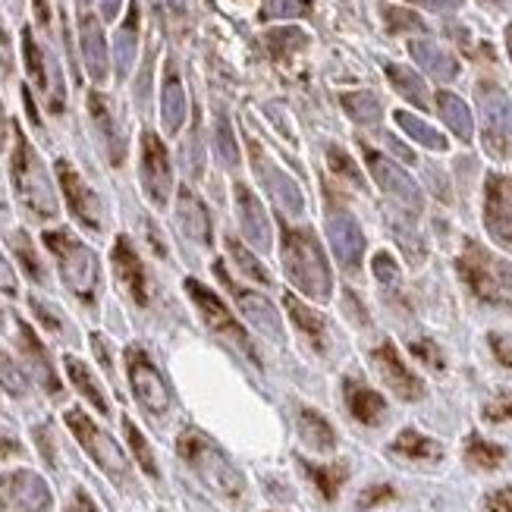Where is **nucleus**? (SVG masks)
I'll use <instances>...</instances> for the list:
<instances>
[{"mask_svg":"<svg viewBox=\"0 0 512 512\" xmlns=\"http://www.w3.org/2000/svg\"><path fill=\"white\" fill-rule=\"evenodd\" d=\"M283 267H286V277L293 280V286L302 289L308 299H318V302L330 299V289H333L330 267H327V258L318 246V239L308 230L283 233Z\"/></svg>","mask_w":512,"mask_h":512,"instance_id":"1","label":"nucleus"},{"mask_svg":"<svg viewBox=\"0 0 512 512\" xmlns=\"http://www.w3.org/2000/svg\"><path fill=\"white\" fill-rule=\"evenodd\" d=\"M459 274L469 283V289L491 305L512 308V264L491 255L478 242H469L459 255Z\"/></svg>","mask_w":512,"mask_h":512,"instance_id":"2","label":"nucleus"},{"mask_svg":"<svg viewBox=\"0 0 512 512\" xmlns=\"http://www.w3.org/2000/svg\"><path fill=\"white\" fill-rule=\"evenodd\" d=\"M13 189L19 195V202L26 205L29 214H35L38 220H54L57 217V195L54 186L44 173L38 154L32 151V145L26 139H16V151H13Z\"/></svg>","mask_w":512,"mask_h":512,"instance_id":"3","label":"nucleus"},{"mask_svg":"<svg viewBox=\"0 0 512 512\" xmlns=\"http://www.w3.org/2000/svg\"><path fill=\"white\" fill-rule=\"evenodd\" d=\"M44 242H48V249L54 252V258L60 264V277L66 286H70V293L79 296L82 302H95V293H98V258H95V252L66 230L44 233Z\"/></svg>","mask_w":512,"mask_h":512,"instance_id":"4","label":"nucleus"},{"mask_svg":"<svg viewBox=\"0 0 512 512\" xmlns=\"http://www.w3.org/2000/svg\"><path fill=\"white\" fill-rule=\"evenodd\" d=\"M180 456L192 465V472L220 497L236 500L242 494V487H246L242 484V475L233 469V462L220 453L202 431H186L180 437Z\"/></svg>","mask_w":512,"mask_h":512,"instance_id":"5","label":"nucleus"},{"mask_svg":"<svg viewBox=\"0 0 512 512\" xmlns=\"http://www.w3.org/2000/svg\"><path fill=\"white\" fill-rule=\"evenodd\" d=\"M478 110H481V136L491 158L503 161L512 154V101L497 85L478 88Z\"/></svg>","mask_w":512,"mask_h":512,"instance_id":"6","label":"nucleus"},{"mask_svg":"<svg viewBox=\"0 0 512 512\" xmlns=\"http://www.w3.org/2000/svg\"><path fill=\"white\" fill-rule=\"evenodd\" d=\"M66 425L73 428V434L85 447V453L92 456L110 478H126L129 475V462H126L123 450L117 447V440L110 434H104L98 425H92V418H88L85 412H79V409L66 412Z\"/></svg>","mask_w":512,"mask_h":512,"instance_id":"7","label":"nucleus"},{"mask_svg":"<svg viewBox=\"0 0 512 512\" xmlns=\"http://www.w3.org/2000/svg\"><path fill=\"white\" fill-rule=\"evenodd\" d=\"M126 368H129L132 393H136L139 403H142L148 412H154V415L167 412V406H170V390H167V384H164L161 371L151 365L148 355H145L142 349L132 346V349L126 352Z\"/></svg>","mask_w":512,"mask_h":512,"instance_id":"8","label":"nucleus"},{"mask_svg":"<svg viewBox=\"0 0 512 512\" xmlns=\"http://www.w3.org/2000/svg\"><path fill=\"white\" fill-rule=\"evenodd\" d=\"M57 176H60V186H63V195H66V205L76 214V220L82 227H88L92 233H101L104 230V205L101 198L95 195V189L88 186L82 176L73 170V164L60 161L57 164Z\"/></svg>","mask_w":512,"mask_h":512,"instance_id":"9","label":"nucleus"},{"mask_svg":"<svg viewBox=\"0 0 512 512\" xmlns=\"http://www.w3.org/2000/svg\"><path fill=\"white\" fill-rule=\"evenodd\" d=\"M365 161H368L374 183L381 186L396 205H403L406 211H421V205H425L421 202V192L403 167H396L393 161H387L384 154H377V151H365Z\"/></svg>","mask_w":512,"mask_h":512,"instance_id":"10","label":"nucleus"},{"mask_svg":"<svg viewBox=\"0 0 512 512\" xmlns=\"http://www.w3.org/2000/svg\"><path fill=\"white\" fill-rule=\"evenodd\" d=\"M0 497L10 509H19V512H51V487L44 484L35 472H10L0 481Z\"/></svg>","mask_w":512,"mask_h":512,"instance_id":"11","label":"nucleus"},{"mask_svg":"<svg viewBox=\"0 0 512 512\" xmlns=\"http://www.w3.org/2000/svg\"><path fill=\"white\" fill-rule=\"evenodd\" d=\"M142 186L148 192V198L158 208L167 205L170 189H173V170H170V158L167 148L161 145L158 136H145L142 139Z\"/></svg>","mask_w":512,"mask_h":512,"instance_id":"12","label":"nucleus"},{"mask_svg":"<svg viewBox=\"0 0 512 512\" xmlns=\"http://www.w3.org/2000/svg\"><path fill=\"white\" fill-rule=\"evenodd\" d=\"M186 293L192 296V302L198 305V311H202V318L208 321V327L211 330H217V333H224V337H230L236 346H242L246 349L252 359H255V352H252V346H249V340H246V330H242L239 324H236V318L230 315V308L220 302L208 286H202L198 280H186Z\"/></svg>","mask_w":512,"mask_h":512,"instance_id":"13","label":"nucleus"},{"mask_svg":"<svg viewBox=\"0 0 512 512\" xmlns=\"http://www.w3.org/2000/svg\"><path fill=\"white\" fill-rule=\"evenodd\" d=\"M371 362L377 368V374L384 377V384L399 396V399H406V403H415V399L425 396V384L418 381V377L403 365V359H399V352L393 343H384V346H377L371 352Z\"/></svg>","mask_w":512,"mask_h":512,"instance_id":"14","label":"nucleus"},{"mask_svg":"<svg viewBox=\"0 0 512 512\" xmlns=\"http://www.w3.org/2000/svg\"><path fill=\"white\" fill-rule=\"evenodd\" d=\"M484 220L500 246L512 249V176H491L487 180Z\"/></svg>","mask_w":512,"mask_h":512,"instance_id":"15","label":"nucleus"},{"mask_svg":"<svg viewBox=\"0 0 512 512\" xmlns=\"http://www.w3.org/2000/svg\"><path fill=\"white\" fill-rule=\"evenodd\" d=\"M252 158H255V173H258V180L264 183L267 192H271L274 205H277L283 214H289V217H299V214L305 211L302 189H299L293 180H289V176H286L283 170H277L274 164H267V161L261 158L258 145H252Z\"/></svg>","mask_w":512,"mask_h":512,"instance_id":"16","label":"nucleus"},{"mask_svg":"<svg viewBox=\"0 0 512 512\" xmlns=\"http://www.w3.org/2000/svg\"><path fill=\"white\" fill-rule=\"evenodd\" d=\"M327 236H330L333 255L340 258V264L346 267V271H355V267L362 264V255H365V233H362V227L355 224L349 214H333L327 220Z\"/></svg>","mask_w":512,"mask_h":512,"instance_id":"17","label":"nucleus"},{"mask_svg":"<svg viewBox=\"0 0 512 512\" xmlns=\"http://www.w3.org/2000/svg\"><path fill=\"white\" fill-rule=\"evenodd\" d=\"M110 261H114V274L123 283L126 293L132 296V302L145 305L148 302V277H145V267H142L136 249H132V242L126 236L117 239L114 252H110Z\"/></svg>","mask_w":512,"mask_h":512,"instance_id":"18","label":"nucleus"},{"mask_svg":"<svg viewBox=\"0 0 512 512\" xmlns=\"http://www.w3.org/2000/svg\"><path fill=\"white\" fill-rule=\"evenodd\" d=\"M236 211H239V224H242V236H246L255 249H271V220H267V211L261 208V202L252 195V189L236 186Z\"/></svg>","mask_w":512,"mask_h":512,"instance_id":"19","label":"nucleus"},{"mask_svg":"<svg viewBox=\"0 0 512 512\" xmlns=\"http://www.w3.org/2000/svg\"><path fill=\"white\" fill-rule=\"evenodd\" d=\"M176 217H180V227L192 242L208 246L211 242V217H208L205 202L192 189H180V195H176Z\"/></svg>","mask_w":512,"mask_h":512,"instance_id":"20","label":"nucleus"},{"mask_svg":"<svg viewBox=\"0 0 512 512\" xmlns=\"http://www.w3.org/2000/svg\"><path fill=\"white\" fill-rule=\"evenodd\" d=\"M19 349H22V355H26L32 374L38 377V384L48 390V393H60V381H57V374L51 368L48 352L41 349V343H38V337L32 333L29 324H19Z\"/></svg>","mask_w":512,"mask_h":512,"instance_id":"21","label":"nucleus"},{"mask_svg":"<svg viewBox=\"0 0 512 512\" xmlns=\"http://www.w3.org/2000/svg\"><path fill=\"white\" fill-rule=\"evenodd\" d=\"M227 283H230V280H227ZM230 289L236 293V302H239V308H242V315L249 318V324L258 327L261 333H267V337L280 340V318H277L274 305L267 302L264 296H258V293H249V289H236L233 283H230Z\"/></svg>","mask_w":512,"mask_h":512,"instance_id":"22","label":"nucleus"},{"mask_svg":"<svg viewBox=\"0 0 512 512\" xmlns=\"http://www.w3.org/2000/svg\"><path fill=\"white\" fill-rule=\"evenodd\" d=\"M409 51H412V57L418 60V66H425V70H428L434 79L450 82V79H456V76H459V63H456V57L443 51L437 41L418 38V41H412V44H409Z\"/></svg>","mask_w":512,"mask_h":512,"instance_id":"23","label":"nucleus"},{"mask_svg":"<svg viewBox=\"0 0 512 512\" xmlns=\"http://www.w3.org/2000/svg\"><path fill=\"white\" fill-rule=\"evenodd\" d=\"M346 406H349L352 418L362 421V425H377V421H381L384 412H387L384 396L374 393L362 381H346Z\"/></svg>","mask_w":512,"mask_h":512,"instance_id":"24","label":"nucleus"},{"mask_svg":"<svg viewBox=\"0 0 512 512\" xmlns=\"http://www.w3.org/2000/svg\"><path fill=\"white\" fill-rule=\"evenodd\" d=\"M299 437H302V443H308V447L318 453H330L337 447V434H333V428L327 425V418L315 409L299 412Z\"/></svg>","mask_w":512,"mask_h":512,"instance_id":"25","label":"nucleus"},{"mask_svg":"<svg viewBox=\"0 0 512 512\" xmlns=\"http://www.w3.org/2000/svg\"><path fill=\"white\" fill-rule=\"evenodd\" d=\"M161 120L167 132H176L186 120V95H183V85L180 76L173 70L164 73V92H161Z\"/></svg>","mask_w":512,"mask_h":512,"instance_id":"26","label":"nucleus"},{"mask_svg":"<svg viewBox=\"0 0 512 512\" xmlns=\"http://www.w3.org/2000/svg\"><path fill=\"white\" fill-rule=\"evenodd\" d=\"M437 107H440L443 123H447L462 142H469V139H472V132H475V123H472V110H469V104H465L462 98H456L453 92H440Z\"/></svg>","mask_w":512,"mask_h":512,"instance_id":"27","label":"nucleus"},{"mask_svg":"<svg viewBox=\"0 0 512 512\" xmlns=\"http://www.w3.org/2000/svg\"><path fill=\"white\" fill-rule=\"evenodd\" d=\"M286 311H289V318L296 321V327L308 337L311 346H315V349L327 346V324H324V318L318 315V311H311L308 305H302L296 296H286Z\"/></svg>","mask_w":512,"mask_h":512,"instance_id":"28","label":"nucleus"},{"mask_svg":"<svg viewBox=\"0 0 512 512\" xmlns=\"http://www.w3.org/2000/svg\"><path fill=\"white\" fill-rule=\"evenodd\" d=\"M302 469H305V475L311 478V484L318 487V494L327 503L337 500L340 487L346 484V475H349V469H346L343 462H337V465H311V462H302Z\"/></svg>","mask_w":512,"mask_h":512,"instance_id":"29","label":"nucleus"},{"mask_svg":"<svg viewBox=\"0 0 512 512\" xmlns=\"http://www.w3.org/2000/svg\"><path fill=\"white\" fill-rule=\"evenodd\" d=\"M393 450H396L399 456L418 459V462H437V459L443 456V450H440V443H437V440H431V437H425V434H418V431H412V428H406L403 434H399V437L393 440Z\"/></svg>","mask_w":512,"mask_h":512,"instance_id":"30","label":"nucleus"},{"mask_svg":"<svg viewBox=\"0 0 512 512\" xmlns=\"http://www.w3.org/2000/svg\"><path fill=\"white\" fill-rule=\"evenodd\" d=\"M465 462H469L472 469L494 472V469H500V465L506 462V450L497 447V443H491V440L472 434L469 443H465Z\"/></svg>","mask_w":512,"mask_h":512,"instance_id":"31","label":"nucleus"},{"mask_svg":"<svg viewBox=\"0 0 512 512\" xmlns=\"http://www.w3.org/2000/svg\"><path fill=\"white\" fill-rule=\"evenodd\" d=\"M66 374H70V381L76 384V390L88 399V403H92L101 415H107L110 412V403H107V396H104V390L98 387V381L92 374H88V368L79 362V359H66Z\"/></svg>","mask_w":512,"mask_h":512,"instance_id":"32","label":"nucleus"},{"mask_svg":"<svg viewBox=\"0 0 512 512\" xmlns=\"http://www.w3.org/2000/svg\"><path fill=\"white\" fill-rule=\"evenodd\" d=\"M387 76H390V82H393V88L399 95H403L406 101H412V104H418V107H428V85L418 79V73H412L409 66H399V63H390L387 66Z\"/></svg>","mask_w":512,"mask_h":512,"instance_id":"33","label":"nucleus"},{"mask_svg":"<svg viewBox=\"0 0 512 512\" xmlns=\"http://www.w3.org/2000/svg\"><path fill=\"white\" fill-rule=\"evenodd\" d=\"M393 117H396L399 129L409 132V136H412L415 142H421V145L431 148V151H447V139H443L440 132H437L434 126H428L425 120H418V117L406 114V110H396Z\"/></svg>","mask_w":512,"mask_h":512,"instance_id":"34","label":"nucleus"},{"mask_svg":"<svg viewBox=\"0 0 512 512\" xmlns=\"http://www.w3.org/2000/svg\"><path fill=\"white\" fill-rule=\"evenodd\" d=\"M343 107L355 123H377L381 120V101H377V95H371V92L343 95Z\"/></svg>","mask_w":512,"mask_h":512,"instance_id":"35","label":"nucleus"},{"mask_svg":"<svg viewBox=\"0 0 512 512\" xmlns=\"http://www.w3.org/2000/svg\"><path fill=\"white\" fill-rule=\"evenodd\" d=\"M82 48H85V60H88V70H92V76L95 79H104V73H107L104 38H101L95 22H85V29H82Z\"/></svg>","mask_w":512,"mask_h":512,"instance_id":"36","label":"nucleus"},{"mask_svg":"<svg viewBox=\"0 0 512 512\" xmlns=\"http://www.w3.org/2000/svg\"><path fill=\"white\" fill-rule=\"evenodd\" d=\"M0 387H4L10 396H26V390H29L26 374L16 368V362L10 359L4 349H0Z\"/></svg>","mask_w":512,"mask_h":512,"instance_id":"37","label":"nucleus"},{"mask_svg":"<svg viewBox=\"0 0 512 512\" xmlns=\"http://www.w3.org/2000/svg\"><path fill=\"white\" fill-rule=\"evenodd\" d=\"M123 428H126V440H129V447H132V453H136V459H139V465L142 469L154 478L158 475V462H154V456H151V447H148V440L139 434V428L132 425V421L126 418L123 421Z\"/></svg>","mask_w":512,"mask_h":512,"instance_id":"38","label":"nucleus"},{"mask_svg":"<svg viewBox=\"0 0 512 512\" xmlns=\"http://www.w3.org/2000/svg\"><path fill=\"white\" fill-rule=\"evenodd\" d=\"M13 249H16L22 267H26V274H29L35 283H44V267H41L35 249L29 246V236H26V233H13Z\"/></svg>","mask_w":512,"mask_h":512,"instance_id":"39","label":"nucleus"},{"mask_svg":"<svg viewBox=\"0 0 512 512\" xmlns=\"http://www.w3.org/2000/svg\"><path fill=\"white\" fill-rule=\"evenodd\" d=\"M230 255L236 258V264L242 267V271H246L252 280H258V283H271V274H267L264 271V267H261V261L246 249V246H239V242L236 239H230Z\"/></svg>","mask_w":512,"mask_h":512,"instance_id":"40","label":"nucleus"},{"mask_svg":"<svg viewBox=\"0 0 512 512\" xmlns=\"http://www.w3.org/2000/svg\"><path fill=\"white\" fill-rule=\"evenodd\" d=\"M95 120L101 126V136H104V145L110 151V161L120 164L123 161V142H120V136H114V126H110V114L101 107V101H95Z\"/></svg>","mask_w":512,"mask_h":512,"instance_id":"41","label":"nucleus"},{"mask_svg":"<svg viewBox=\"0 0 512 512\" xmlns=\"http://www.w3.org/2000/svg\"><path fill=\"white\" fill-rule=\"evenodd\" d=\"M484 418L500 425V421H512V390H500L484 403Z\"/></svg>","mask_w":512,"mask_h":512,"instance_id":"42","label":"nucleus"},{"mask_svg":"<svg viewBox=\"0 0 512 512\" xmlns=\"http://www.w3.org/2000/svg\"><path fill=\"white\" fill-rule=\"evenodd\" d=\"M217 148H220V161H224L227 167H236L239 151H236V142H233V132L227 126V120L217 123Z\"/></svg>","mask_w":512,"mask_h":512,"instance_id":"43","label":"nucleus"},{"mask_svg":"<svg viewBox=\"0 0 512 512\" xmlns=\"http://www.w3.org/2000/svg\"><path fill=\"white\" fill-rule=\"evenodd\" d=\"M374 277L381 280V283H387V286H393L399 280V267H396L393 255H387V252L374 255Z\"/></svg>","mask_w":512,"mask_h":512,"instance_id":"44","label":"nucleus"},{"mask_svg":"<svg viewBox=\"0 0 512 512\" xmlns=\"http://www.w3.org/2000/svg\"><path fill=\"white\" fill-rule=\"evenodd\" d=\"M412 352H415V359H421L425 365H431L434 371H443V355H440L437 343H431V340H415V343H412Z\"/></svg>","mask_w":512,"mask_h":512,"instance_id":"45","label":"nucleus"},{"mask_svg":"<svg viewBox=\"0 0 512 512\" xmlns=\"http://www.w3.org/2000/svg\"><path fill=\"white\" fill-rule=\"evenodd\" d=\"M132 51H136V19H129V26L120 32V73L129 70Z\"/></svg>","mask_w":512,"mask_h":512,"instance_id":"46","label":"nucleus"},{"mask_svg":"<svg viewBox=\"0 0 512 512\" xmlns=\"http://www.w3.org/2000/svg\"><path fill=\"white\" fill-rule=\"evenodd\" d=\"M264 13L267 16H302L308 13V0H271Z\"/></svg>","mask_w":512,"mask_h":512,"instance_id":"47","label":"nucleus"},{"mask_svg":"<svg viewBox=\"0 0 512 512\" xmlns=\"http://www.w3.org/2000/svg\"><path fill=\"white\" fill-rule=\"evenodd\" d=\"M330 164H333V173H340V176H349L352 183H362L359 170L352 167V161L346 158V154H343L340 148H330Z\"/></svg>","mask_w":512,"mask_h":512,"instance_id":"48","label":"nucleus"},{"mask_svg":"<svg viewBox=\"0 0 512 512\" xmlns=\"http://www.w3.org/2000/svg\"><path fill=\"white\" fill-rule=\"evenodd\" d=\"M491 349L503 368H512V337H506V333H491Z\"/></svg>","mask_w":512,"mask_h":512,"instance_id":"49","label":"nucleus"},{"mask_svg":"<svg viewBox=\"0 0 512 512\" xmlns=\"http://www.w3.org/2000/svg\"><path fill=\"white\" fill-rule=\"evenodd\" d=\"M484 506H487V512H512V484L500 487V491H494V494H487Z\"/></svg>","mask_w":512,"mask_h":512,"instance_id":"50","label":"nucleus"},{"mask_svg":"<svg viewBox=\"0 0 512 512\" xmlns=\"http://www.w3.org/2000/svg\"><path fill=\"white\" fill-rule=\"evenodd\" d=\"M393 487L390 484H377V487H368V491L359 497V506L368 509V506H377V503H384V500H393Z\"/></svg>","mask_w":512,"mask_h":512,"instance_id":"51","label":"nucleus"},{"mask_svg":"<svg viewBox=\"0 0 512 512\" xmlns=\"http://www.w3.org/2000/svg\"><path fill=\"white\" fill-rule=\"evenodd\" d=\"M183 158H186V170H189V173L202 176V164H205V161H202V145H198V139H195V136L186 142Z\"/></svg>","mask_w":512,"mask_h":512,"instance_id":"52","label":"nucleus"},{"mask_svg":"<svg viewBox=\"0 0 512 512\" xmlns=\"http://www.w3.org/2000/svg\"><path fill=\"white\" fill-rule=\"evenodd\" d=\"M0 289H4L7 296H16L19 293V283H16V271L10 267V261L0 255Z\"/></svg>","mask_w":512,"mask_h":512,"instance_id":"53","label":"nucleus"},{"mask_svg":"<svg viewBox=\"0 0 512 512\" xmlns=\"http://www.w3.org/2000/svg\"><path fill=\"white\" fill-rule=\"evenodd\" d=\"M32 308H35V315L44 321V327H48V330H54V333H60V330H63V321H60V315H54V311H51L48 305H44L41 299H32Z\"/></svg>","mask_w":512,"mask_h":512,"instance_id":"54","label":"nucleus"},{"mask_svg":"<svg viewBox=\"0 0 512 512\" xmlns=\"http://www.w3.org/2000/svg\"><path fill=\"white\" fill-rule=\"evenodd\" d=\"M387 19H390V26L399 29V26H409V29H421V22L412 19V13L406 10H396V7H387Z\"/></svg>","mask_w":512,"mask_h":512,"instance_id":"55","label":"nucleus"},{"mask_svg":"<svg viewBox=\"0 0 512 512\" xmlns=\"http://www.w3.org/2000/svg\"><path fill=\"white\" fill-rule=\"evenodd\" d=\"M415 4L428 7V10H456L462 0H415Z\"/></svg>","mask_w":512,"mask_h":512,"instance_id":"56","label":"nucleus"},{"mask_svg":"<svg viewBox=\"0 0 512 512\" xmlns=\"http://www.w3.org/2000/svg\"><path fill=\"white\" fill-rule=\"evenodd\" d=\"M19 453V443L13 437H0V462H4L7 456H16Z\"/></svg>","mask_w":512,"mask_h":512,"instance_id":"57","label":"nucleus"},{"mask_svg":"<svg viewBox=\"0 0 512 512\" xmlns=\"http://www.w3.org/2000/svg\"><path fill=\"white\" fill-rule=\"evenodd\" d=\"M70 512H98V509H95L92 503H88L85 497H76V503H73V509H70Z\"/></svg>","mask_w":512,"mask_h":512,"instance_id":"58","label":"nucleus"},{"mask_svg":"<svg viewBox=\"0 0 512 512\" xmlns=\"http://www.w3.org/2000/svg\"><path fill=\"white\" fill-rule=\"evenodd\" d=\"M117 7H120V0H104V13H107V16H114Z\"/></svg>","mask_w":512,"mask_h":512,"instance_id":"59","label":"nucleus"},{"mask_svg":"<svg viewBox=\"0 0 512 512\" xmlns=\"http://www.w3.org/2000/svg\"><path fill=\"white\" fill-rule=\"evenodd\" d=\"M506 44H509V57H512V26L506 29Z\"/></svg>","mask_w":512,"mask_h":512,"instance_id":"60","label":"nucleus"},{"mask_svg":"<svg viewBox=\"0 0 512 512\" xmlns=\"http://www.w3.org/2000/svg\"><path fill=\"white\" fill-rule=\"evenodd\" d=\"M0 327H4V315H0Z\"/></svg>","mask_w":512,"mask_h":512,"instance_id":"61","label":"nucleus"},{"mask_svg":"<svg viewBox=\"0 0 512 512\" xmlns=\"http://www.w3.org/2000/svg\"><path fill=\"white\" fill-rule=\"evenodd\" d=\"M494 4H503V0H494Z\"/></svg>","mask_w":512,"mask_h":512,"instance_id":"62","label":"nucleus"}]
</instances>
